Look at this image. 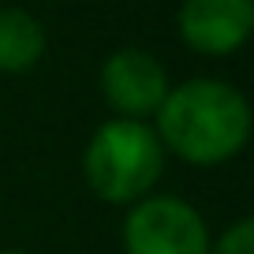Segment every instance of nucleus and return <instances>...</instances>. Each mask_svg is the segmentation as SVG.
I'll return each mask as SVG.
<instances>
[{"label": "nucleus", "instance_id": "f03ea898", "mask_svg": "<svg viewBox=\"0 0 254 254\" xmlns=\"http://www.w3.org/2000/svg\"><path fill=\"white\" fill-rule=\"evenodd\" d=\"M82 172L101 202L135 206L165 172V146L146 120H109L86 142Z\"/></svg>", "mask_w": 254, "mask_h": 254}, {"label": "nucleus", "instance_id": "6e6552de", "mask_svg": "<svg viewBox=\"0 0 254 254\" xmlns=\"http://www.w3.org/2000/svg\"><path fill=\"white\" fill-rule=\"evenodd\" d=\"M0 254H26V251H0Z\"/></svg>", "mask_w": 254, "mask_h": 254}, {"label": "nucleus", "instance_id": "39448f33", "mask_svg": "<svg viewBox=\"0 0 254 254\" xmlns=\"http://www.w3.org/2000/svg\"><path fill=\"white\" fill-rule=\"evenodd\" d=\"M176 26L194 53L228 56L251 38L254 0H183Z\"/></svg>", "mask_w": 254, "mask_h": 254}, {"label": "nucleus", "instance_id": "f257e3e1", "mask_svg": "<svg viewBox=\"0 0 254 254\" xmlns=\"http://www.w3.org/2000/svg\"><path fill=\"white\" fill-rule=\"evenodd\" d=\"M153 116L161 146L198 168L232 161L251 138V105L232 82L221 79H190L168 86Z\"/></svg>", "mask_w": 254, "mask_h": 254}, {"label": "nucleus", "instance_id": "20e7f679", "mask_svg": "<svg viewBox=\"0 0 254 254\" xmlns=\"http://www.w3.org/2000/svg\"><path fill=\"white\" fill-rule=\"evenodd\" d=\"M101 94L120 120H142L161 109L168 94V71L146 49H116L101 64Z\"/></svg>", "mask_w": 254, "mask_h": 254}, {"label": "nucleus", "instance_id": "7ed1b4c3", "mask_svg": "<svg viewBox=\"0 0 254 254\" xmlns=\"http://www.w3.org/2000/svg\"><path fill=\"white\" fill-rule=\"evenodd\" d=\"M209 228L190 202L146 194L124 221V254H209Z\"/></svg>", "mask_w": 254, "mask_h": 254}, {"label": "nucleus", "instance_id": "423d86ee", "mask_svg": "<svg viewBox=\"0 0 254 254\" xmlns=\"http://www.w3.org/2000/svg\"><path fill=\"white\" fill-rule=\"evenodd\" d=\"M45 56V26L26 8H0V75H26Z\"/></svg>", "mask_w": 254, "mask_h": 254}, {"label": "nucleus", "instance_id": "0eeeda50", "mask_svg": "<svg viewBox=\"0 0 254 254\" xmlns=\"http://www.w3.org/2000/svg\"><path fill=\"white\" fill-rule=\"evenodd\" d=\"M209 254H254V221L239 217L232 228H224L217 243H209Z\"/></svg>", "mask_w": 254, "mask_h": 254}]
</instances>
